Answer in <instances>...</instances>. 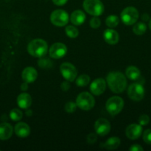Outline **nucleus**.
Segmentation results:
<instances>
[{
	"label": "nucleus",
	"instance_id": "1",
	"mask_svg": "<svg viewBox=\"0 0 151 151\" xmlns=\"http://www.w3.org/2000/svg\"><path fill=\"white\" fill-rule=\"evenodd\" d=\"M107 83L110 89L114 93L120 94L127 87V79L120 72H111L107 76Z\"/></svg>",
	"mask_w": 151,
	"mask_h": 151
},
{
	"label": "nucleus",
	"instance_id": "2",
	"mask_svg": "<svg viewBox=\"0 0 151 151\" xmlns=\"http://www.w3.org/2000/svg\"><path fill=\"white\" fill-rule=\"evenodd\" d=\"M28 51L32 56L36 58L44 57L47 52V44L45 41L36 38L29 43Z\"/></svg>",
	"mask_w": 151,
	"mask_h": 151
},
{
	"label": "nucleus",
	"instance_id": "3",
	"mask_svg": "<svg viewBox=\"0 0 151 151\" xmlns=\"http://www.w3.org/2000/svg\"><path fill=\"white\" fill-rule=\"evenodd\" d=\"M83 7L87 13L93 16H100L105 10V6L100 0H84Z\"/></svg>",
	"mask_w": 151,
	"mask_h": 151
},
{
	"label": "nucleus",
	"instance_id": "4",
	"mask_svg": "<svg viewBox=\"0 0 151 151\" xmlns=\"http://www.w3.org/2000/svg\"><path fill=\"white\" fill-rule=\"evenodd\" d=\"M76 105L79 109L84 111H89L94 107L95 99L89 92L81 93L76 98Z\"/></svg>",
	"mask_w": 151,
	"mask_h": 151
},
{
	"label": "nucleus",
	"instance_id": "5",
	"mask_svg": "<svg viewBox=\"0 0 151 151\" xmlns=\"http://www.w3.org/2000/svg\"><path fill=\"white\" fill-rule=\"evenodd\" d=\"M124 107V100L118 96L108 99L106 103V109L110 114L115 116L121 111Z\"/></svg>",
	"mask_w": 151,
	"mask_h": 151
},
{
	"label": "nucleus",
	"instance_id": "6",
	"mask_svg": "<svg viewBox=\"0 0 151 151\" xmlns=\"http://www.w3.org/2000/svg\"><path fill=\"white\" fill-rule=\"evenodd\" d=\"M139 11L134 7H127L121 13V19L126 25L134 24L139 19Z\"/></svg>",
	"mask_w": 151,
	"mask_h": 151
},
{
	"label": "nucleus",
	"instance_id": "7",
	"mask_svg": "<svg viewBox=\"0 0 151 151\" xmlns=\"http://www.w3.org/2000/svg\"><path fill=\"white\" fill-rule=\"evenodd\" d=\"M50 22L57 27H64L69 22V15L64 10H56L50 15Z\"/></svg>",
	"mask_w": 151,
	"mask_h": 151
},
{
	"label": "nucleus",
	"instance_id": "8",
	"mask_svg": "<svg viewBox=\"0 0 151 151\" xmlns=\"http://www.w3.org/2000/svg\"><path fill=\"white\" fill-rule=\"evenodd\" d=\"M127 95L134 101H140L144 97V88L142 84L135 83L131 84L127 89Z\"/></svg>",
	"mask_w": 151,
	"mask_h": 151
},
{
	"label": "nucleus",
	"instance_id": "9",
	"mask_svg": "<svg viewBox=\"0 0 151 151\" xmlns=\"http://www.w3.org/2000/svg\"><path fill=\"white\" fill-rule=\"evenodd\" d=\"M60 72L66 81L73 82L77 76V70L75 66L70 63L65 62L60 66Z\"/></svg>",
	"mask_w": 151,
	"mask_h": 151
},
{
	"label": "nucleus",
	"instance_id": "10",
	"mask_svg": "<svg viewBox=\"0 0 151 151\" xmlns=\"http://www.w3.org/2000/svg\"><path fill=\"white\" fill-rule=\"evenodd\" d=\"M94 128L96 134L102 137L107 135L111 129L110 123L107 119L105 118H100L97 119L95 122Z\"/></svg>",
	"mask_w": 151,
	"mask_h": 151
},
{
	"label": "nucleus",
	"instance_id": "11",
	"mask_svg": "<svg viewBox=\"0 0 151 151\" xmlns=\"http://www.w3.org/2000/svg\"><path fill=\"white\" fill-rule=\"evenodd\" d=\"M68 49L67 47L62 43H55L50 47L49 50L50 57L54 59L62 58L66 55Z\"/></svg>",
	"mask_w": 151,
	"mask_h": 151
},
{
	"label": "nucleus",
	"instance_id": "12",
	"mask_svg": "<svg viewBox=\"0 0 151 151\" xmlns=\"http://www.w3.org/2000/svg\"><path fill=\"white\" fill-rule=\"evenodd\" d=\"M90 89L94 95H101L106 89V82L103 78H97L90 84Z\"/></svg>",
	"mask_w": 151,
	"mask_h": 151
},
{
	"label": "nucleus",
	"instance_id": "13",
	"mask_svg": "<svg viewBox=\"0 0 151 151\" xmlns=\"http://www.w3.org/2000/svg\"><path fill=\"white\" fill-rule=\"evenodd\" d=\"M142 134V127L138 124H131L126 129V136L131 140L139 139Z\"/></svg>",
	"mask_w": 151,
	"mask_h": 151
},
{
	"label": "nucleus",
	"instance_id": "14",
	"mask_svg": "<svg viewBox=\"0 0 151 151\" xmlns=\"http://www.w3.org/2000/svg\"><path fill=\"white\" fill-rule=\"evenodd\" d=\"M38 77V72L34 68L31 66L26 67L22 72V78L25 82L31 83L36 80Z\"/></svg>",
	"mask_w": 151,
	"mask_h": 151
},
{
	"label": "nucleus",
	"instance_id": "15",
	"mask_svg": "<svg viewBox=\"0 0 151 151\" xmlns=\"http://www.w3.org/2000/svg\"><path fill=\"white\" fill-rule=\"evenodd\" d=\"M13 128L10 124L7 122H1L0 124V140L5 141L12 137Z\"/></svg>",
	"mask_w": 151,
	"mask_h": 151
},
{
	"label": "nucleus",
	"instance_id": "16",
	"mask_svg": "<svg viewBox=\"0 0 151 151\" xmlns=\"http://www.w3.org/2000/svg\"><path fill=\"white\" fill-rule=\"evenodd\" d=\"M104 39L107 44L114 45L118 42L119 35L118 32L112 29H107L104 31Z\"/></svg>",
	"mask_w": 151,
	"mask_h": 151
},
{
	"label": "nucleus",
	"instance_id": "17",
	"mask_svg": "<svg viewBox=\"0 0 151 151\" xmlns=\"http://www.w3.org/2000/svg\"><path fill=\"white\" fill-rule=\"evenodd\" d=\"M15 134L21 138H25L28 137L30 133V128L28 124L25 122H18L14 127Z\"/></svg>",
	"mask_w": 151,
	"mask_h": 151
},
{
	"label": "nucleus",
	"instance_id": "18",
	"mask_svg": "<svg viewBox=\"0 0 151 151\" xmlns=\"http://www.w3.org/2000/svg\"><path fill=\"white\" fill-rule=\"evenodd\" d=\"M17 104L22 109H28L32 104V98L28 93H22L17 97Z\"/></svg>",
	"mask_w": 151,
	"mask_h": 151
},
{
	"label": "nucleus",
	"instance_id": "19",
	"mask_svg": "<svg viewBox=\"0 0 151 151\" xmlns=\"http://www.w3.org/2000/svg\"><path fill=\"white\" fill-rule=\"evenodd\" d=\"M86 16L83 11L80 10H75L70 15V22H72L73 24L77 25H81L85 22Z\"/></svg>",
	"mask_w": 151,
	"mask_h": 151
},
{
	"label": "nucleus",
	"instance_id": "20",
	"mask_svg": "<svg viewBox=\"0 0 151 151\" xmlns=\"http://www.w3.org/2000/svg\"><path fill=\"white\" fill-rule=\"evenodd\" d=\"M126 76L131 81H137L141 77L140 70L134 66H128L126 69Z\"/></svg>",
	"mask_w": 151,
	"mask_h": 151
},
{
	"label": "nucleus",
	"instance_id": "21",
	"mask_svg": "<svg viewBox=\"0 0 151 151\" xmlns=\"http://www.w3.org/2000/svg\"><path fill=\"white\" fill-rule=\"evenodd\" d=\"M121 141L118 137H110L104 144V147L107 150H115L119 147Z\"/></svg>",
	"mask_w": 151,
	"mask_h": 151
},
{
	"label": "nucleus",
	"instance_id": "22",
	"mask_svg": "<svg viewBox=\"0 0 151 151\" xmlns=\"http://www.w3.org/2000/svg\"><path fill=\"white\" fill-rule=\"evenodd\" d=\"M147 26L144 22H138L133 26V31L136 35H142L146 32Z\"/></svg>",
	"mask_w": 151,
	"mask_h": 151
},
{
	"label": "nucleus",
	"instance_id": "23",
	"mask_svg": "<svg viewBox=\"0 0 151 151\" xmlns=\"http://www.w3.org/2000/svg\"><path fill=\"white\" fill-rule=\"evenodd\" d=\"M90 81V78L87 75H81L76 80V83L78 86L79 87H84L86 86L89 84Z\"/></svg>",
	"mask_w": 151,
	"mask_h": 151
},
{
	"label": "nucleus",
	"instance_id": "24",
	"mask_svg": "<svg viewBox=\"0 0 151 151\" xmlns=\"http://www.w3.org/2000/svg\"><path fill=\"white\" fill-rule=\"evenodd\" d=\"M38 66L42 69H50L53 66V62L49 58L41 57L38 60Z\"/></svg>",
	"mask_w": 151,
	"mask_h": 151
},
{
	"label": "nucleus",
	"instance_id": "25",
	"mask_svg": "<svg viewBox=\"0 0 151 151\" xmlns=\"http://www.w3.org/2000/svg\"><path fill=\"white\" fill-rule=\"evenodd\" d=\"M105 23H106L107 26L109 27H115L119 23V19L115 15H110L106 19Z\"/></svg>",
	"mask_w": 151,
	"mask_h": 151
},
{
	"label": "nucleus",
	"instance_id": "26",
	"mask_svg": "<svg viewBox=\"0 0 151 151\" xmlns=\"http://www.w3.org/2000/svg\"><path fill=\"white\" fill-rule=\"evenodd\" d=\"M23 116V113L18 109H13L10 112V117L13 121H19Z\"/></svg>",
	"mask_w": 151,
	"mask_h": 151
},
{
	"label": "nucleus",
	"instance_id": "27",
	"mask_svg": "<svg viewBox=\"0 0 151 151\" xmlns=\"http://www.w3.org/2000/svg\"><path fill=\"white\" fill-rule=\"evenodd\" d=\"M65 32H66L67 35L71 38H75L78 35V29L72 25L68 26L65 28Z\"/></svg>",
	"mask_w": 151,
	"mask_h": 151
},
{
	"label": "nucleus",
	"instance_id": "28",
	"mask_svg": "<svg viewBox=\"0 0 151 151\" xmlns=\"http://www.w3.org/2000/svg\"><path fill=\"white\" fill-rule=\"evenodd\" d=\"M76 103H73V102H68L65 104V110L68 113H73L76 110Z\"/></svg>",
	"mask_w": 151,
	"mask_h": 151
},
{
	"label": "nucleus",
	"instance_id": "29",
	"mask_svg": "<svg viewBox=\"0 0 151 151\" xmlns=\"http://www.w3.org/2000/svg\"><path fill=\"white\" fill-rule=\"evenodd\" d=\"M143 140L146 144L151 145V129H147L144 131Z\"/></svg>",
	"mask_w": 151,
	"mask_h": 151
},
{
	"label": "nucleus",
	"instance_id": "30",
	"mask_svg": "<svg viewBox=\"0 0 151 151\" xmlns=\"http://www.w3.org/2000/svg\"><path fill=\"white\" fill-rule=\"evenodd\" d=\"M90 25L92 28L93 29H97L100 27L101 25V21L97 16H95V17L92 18L90 21Z\"/></svg>",
	"mask_w": 151,
	"mask_h": 151
},
{
	"label": "nucleus",
	"instance_id": "31",
	"mask_svg": "<svg viewBox=\"0 0 151 151\" xmlns=\"http://www.w3.org/2000/svg\"><path fill=\"white\" fill-rule=\"evenodd\" d=\"M139 125H147L150 122V117L147 114H142L139 118Z\"/></svg>",
	"mask_w": 151,
	"mask_h": 151
},
{
	"label": "nucleus",
	"instance_id": "32",
	"mask_svg": "<svg viewBox=\"0 0 151 151\" xmlns=\"http://www.w3.org/2000/svg\"><path fill=\"white\" fill-rule=\"evenodd\" d=\"M97 140V136L96 134H93V133H90V134H88L87 137V142L89 144L92 145L94 144L95 142Z\"/></svg>",
	"mask_w": 151,
	"mask_h": 151
},
{
	"label": "nucleus",
	"instance_id": "33",
	"mask_svg": "<svg viewBox=\"0 0 151 151\" xmlns=\"http://www.w3.org/2000/svg\"><path fill=\"white\" fill-rule=\"evenodd\" d=\"M70 88V85L69 83V81H64L61 84V88L63 91H68Z\"/></svg>",
	"mask_w": 151,
	"mask_h": 151
},
{
	"label": "nucleus",
	"instance_id": "34",
	"mask_svg": "<svg viewBox=\"0 0 151 151\" xmlns=\"http://www.w3.org/2000/svg\"><path fill=\"white\" fill-rule=\"evenodd\" d=\"M129 150L130 151H143L144 149L141 145H139L138 144H136V145H133L130 147Z\"/></svg>",
	"mask_w": 151,
	"mask_h": 151
},
{
	"label": "nucleus",
	"instance_id": "35",
	"mask_svg": "<svg viewBox=\"0 0 151 151\" xmlns=\"http://www.w3.org/2000/svg\"><path fill=\"white\" fill-rule=\"evenodd\" d=\"M52 1H53V2L56 5L62 6L64 5V4H66V3L68 2V0H52Z\"/></svg>",
	"mask_w": 151,
	"mask_h": 151
},
{
	"label": "nucleus",
	"instance_id": "36",
	"mask_svg": "<svg viewBox=\"0 0 151 151\" xmlns=\"http://www.w3.org/2000/svg\"><path fill=\"white\" fill-rule=\"evenodd\" d=\"M28 89V83L25 82L21 85V90L23 91H26Z\"/></svg>",
	"mask_w": 151,
	"mask_h": 151
},
{
	"label": "nucleus",
	"instance_id": "37",
	"mask_svg": "<svg viewBox=\"0 0 151 151\" xmlns=\"http://www.w3.org/2000/svg\"><path fill=\"white\" fill-rule=\"evenodd\" d=\"M142 19L143 22H147V21H149L150 19L149 15L147 14V13H144V14H143L142 16Z\"/></svg>",
	"mask_w": 151,
	"mask_h": 151
},
{
	"label": "nucleus",
	"instance_id": "38",
	"mask_svg": "<svg viewBox=\"0 0 151 151\" xmlns=\"http://www.w3.org/2000/svg\"><path fill=\"white\" fill-rule=\"evenodd\" d=\"M25 114H26V115L28 116H32V114H33V111H32V110H30V109H28V110H26V112H25Z\"/></svg>",
	"mask_w": 151,
	"mask_h": 151
},
{
	"label": "nucleus",
	"instance_id": "39",
	"mask_svg": "<svg viewBox=\"0 0 151 151\" xmlns=\"http://www.w3.org/2000/svg\"><path fill=\"white\" fill-rule=\"evenodd\" d=\"M149 27H150V29H151V19H150V22H149Z\"/></svg>",
	"mask_w": 151,
	"mask_h": 151
}]
</instances>
